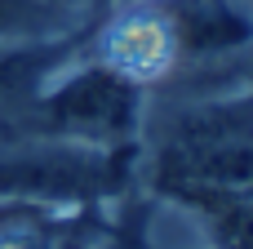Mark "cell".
Returning <instances> with one entry per match:
<instances>
[{
  "label": "cell",
  "instance_id": "1",
  "mask_svg": "<svg viewBox=\"0 0 253 249\" xmlns=\"http://www.w3.org/2000/svg\"><path fill=\"white\" fill-rule=\"evenodd\" d=\"M151 143V183L187 209L253 196V94L187 98L156 120Z\"/></svg>",
  "mask_w": 253,
  "mask_h": 249
},
{
  "label": "cell",
  "instance_id": "2",
  "mask_svg": "<svg viewBox=\"0 0 253 249\" xmlns=\"http://www.w3.org/2000/svg\"><path fill=\"white\" fill-rule=\"evenodd\" d=\"M142 129V102L138 85L102 62L80 67L67 76L49 98L36 102V111H22L18 120H0V138H62L107 151H129Z\"/></svg>",
  "mask_w": 253,
  "mask_h": 249
},
{
  "label": "cell",
  "instance_id": "3",
  "mask_svg": "<svg viewBox=\"0 0 253 249\" xmlns=\"http://www.w3.org/2000/svg\"><path fill=\"white\" fill-rule=\"evenodd\" d=\"M125 183V151L62 138H0V200L93 205Z\"/></svg>",
  "mask_w": 253,
  "mask_h": 249
},
{
  "label": "cell",
  "instance_id": "4",
  "mask_svg": "<svg viewBox=\"0 0 253 249\" xmlns=\"http://www.w3.org/2000/svg\"><path fill=\"white\" fill-rule=\"evenodd\" d=\"M147 9L165 31L173 62H209L253 40V13L236 0H147Z\"/></svg>",
  "mask_w": 253,
  "mask_h": 249
},
{
  "label": "cell",
  "instance_id": "5",
  "mask_svg": "<svg viewBox=\"0 0 253 249\" xmlns=\"http://www.w3.org/2000/svg\"><path fill=\"white\" fill-rule=\"evenodd\" d=\"M209 249H253V196H231L196 209Z\"/></svg>",
  "mask_w": 253,
  "mask_h": 249
},
{
  "label": "cell",
  "instance_id": "6",
  "mask_svg": "<svg viewBox=\"0 0 253 249\" xmlns=\"http://www.w3.org/2000/svg\"><path fill=\"white\" fill-rule=\"evenodd\" d=\"M98 249H133V245H107V241H102V245H98Z\"/></svg>",
  "mask_w": 253,
  "mask_h": 249
}]
</instances>
